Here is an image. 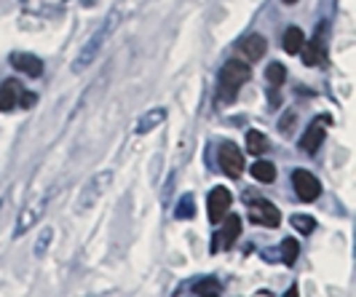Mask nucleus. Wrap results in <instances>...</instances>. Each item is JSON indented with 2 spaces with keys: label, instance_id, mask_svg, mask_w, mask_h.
Here are the masks:
<instances>
[{
  "label": "nucleus",
  "instance_id": "nucleus-4",
  "mask_svg": "<svg viewBox=\"0 0 356 297\" xmlns=\"http://www.w3.org/2000/svg\"><path fill=\"white\" fill-rule=\"evenodd\" d=\"M247 209H250V220L263 227H279L282 225V211L276 209L268 198L263 195H247Z\"/></svg>",
  "mask_w": 356,
  "mask_h": 297
},
{
  "label": "nucleus",
  "instance_id": "nucleus-25",
  "mask_svg": "<svg viewBox=\"0 0 356 297\" xmlns=\"http://www.w3.org/2000/svg\"><path fill=\"white\" fill-rule=\"evenodd\" d=\"M51 236H54V230L51 227H46L43 233H40V241H38V249H35V257H40L43 252H46V246L51 244Z\"/></svg>",
  "mask_w": 356,
  "mask_h": 297
},
{
  "label": "nucleus",
  "instance_id": "nucleus-14",
  "mask_svg": "<svg viewBox=\"0 0 356 297\" xmlns=\"http://www.w3.org/2000/svg\"><path fill=\"white\" fill-rule=\"evenodd\" d=\"M238 236H241V217L228 214V223H225V227H222V233H217V236H214V239H220V241H214L212 249H220V246H233Z\"/></svg>",
  "mask_w": 356,
  "mask_h": 297
},
{
  "label": "nucleus",
  "instance_id": "nucleus-19",
  "mask_svg": "<svg viewBox=\"0 0 356 297\" xmlns=\"http://www.w3.org/2000/svg\"><path fill=\"white\" fill-rule=\"evenodd\" d=\"M252 177H254L257 182H263V185H270V182L276 179V166H273L270 161H257V163L252 166Z\"/></svg>",
  "mask_w": 356,
  "mask_h": 297
},
{
  "label": "nucleus",
  "instance_id": "nucleus-22",
  "mask_svg": "<svg viewBox=\"0 0 356 297\" xmlns=\"http://www.w3.org/2000/svg\"><path fill=\"white\" fill-rule=\"evenodd\" d=\"M298 255H300L298 239H284V241H282V260H284L286 265H292V262L298 260Z\"/></svg>",
  "mask_w": 356,
  "mask_h": 297
},
{
  "label": "nucleus",
  "instance_id": "nucleus-20",
  "mask_svg": "<svg viewBox=\"0 0 356 297\" xmlns=\"http://www.w3.org/2000/svg\"><path fill=\"white\" fill-rule=\"evenodd\" d=\"M266 78H268V83H270V88H279L286 81V67L279 65V62H273L266 70Z\"/></svg>",
  "mask_w": 356,
  "mask_h": 297
},
{
  "label": "nucleus",
  "instance_id": "nucleus-21",
  "mask_svg": "<svg viewBox=\"0 0 356 297\" xmlns=\"http://www.w3.org/2000/svg\"><path fill=\"white\" fill-rule=\"evenodd\" d=\"M175 214H177L179 220H193V217H196V201H193L191 193H188L185 198H179L177 211H175Z\"/></svg>",
  "mask_w": 356,
  "mask_h": 297
},
{
  "label": "nucleus",
  "instance_id": "nucleus-3",
  "mask_svg": "<svg viewBox=\"0 0 356 297\" xmlns=\"http://www.w3.org/2000/svg\"><path fill=\"white\" fill-rule=\"evenodd\" d=\"M35 102V94H30L19 81H6L0 86V110L3 113H11V110H19V107H33Z\"/></svg>",
  "mask_w": 356,
  "mask_h": 297
},
{
  "label": "nucleus",
  "instance_id": "nucleus-7",
  "mask_svg": "<svg viewBox=\"0 0 356 297\" xmlns=\"http://www.w3.org/2000/svg\"><path fill=\"white\" fill-rule=\"evenodd\" d=\"M300 54H303L308 67L324 65V59H327V22H321V27L316 30V35L311 38V43H303Z\"/></svg>",
  "mask_w": 356,
  "mask_h": 297
},
{
  "label": "nucleus",
  "instance_id": "nucleus-9",
  "mask_svg": "<svg viewBox=\"0 0 356 297\" xmlns=\"http://www.w3.org/2000/svg\"><path fill=\"white\" fill-rule=\"evenodd\" d=\"M46 204H49V195H40L38 201H33V204H27L24 209L19 211L17 217V225H14V239H22L30 227L35 225L38 220L43 217V211H46Z\"/></svg>",
  "mask_w": 356,
  "mask_h": 297
},
{
  "label": "nucleus",
  "instance_id": "nucleus-2",
  "mask_svg": "<svg viewBox=\"0 0 356 297\" xmlns=\"http://www.w3.org/2000/svg\"><path fill=\"white\" fill-rule=\"evenodd\" d=\"M252 78V67L250 62H241V59H228L222 65V72H220V97L222 99H236L238 88L244 86Z\"/></svg>",
  "mask_w": 356,
  "mask_h": 297
},
{
  "label": "nucleus",
  "instance_id": "nucleus-24",
  "mask_svg": "<svg viewBox=\"0 0 356 297\" xmlns=\"http://www.w3.org/2000/svg\"><path fill=\"white\" fill-rule=\"evenodd\" d=\"M193 292H196V295H220L222 287L217 284V279H201L196 287H193Z\"/></svg>",
  "mask_w": 356,
  "mask_h": 297
},
{
  "label": "nucleus",
  "instance_id": "nucleus-26",
  "mask_svg": "<svg viewBox=\"0 0 356 297\" xmlns=\"http://www.w3.org/2000/svg\"><path fill=\"white\" fill-rule=\"evenodd\" d=\"M295 118H298V115H295L292 110H286L284 118H282V123H279V131H284V134H289V129L295 126Z\"/></svg>",
  "mask_w": 356,
  "mask_h": 297
},
{
  "label": "nucleus",
  "instance_id": "nucleus-8",
  "mask_svg": "<svg viewBox=\"0 0 356 297\" xmlns=\"http://www.w3.org/2000/svg\"><path fill=\"white\" fill-rule=\"evenodd\" d=\"M292 185H295L298 198H300V201H305V204L316 201V198L321 195V182L311 175L308 169H295V172H292Z\"/></svg>",
  "mask_w": 356,
  "mask_h": 297
},
{
  "label": "nucleus",
  "instance_id": "nucleus-16",
  "mask_svg": "<svg viewBox=\"0 0 356 297\" xmlns=\"http://www.w3.org/2000/svg\"><path fill=\"white\" fill-rule=\"evenodd\" d=\"M166 121V107H153V110H147L143 118L137 121V134H150L156 126H161V123Z\"/></svg>",
  "mask_w": 356,
  "mask_h": 297
},
{
  "label": "nucleus",
  "instance_id": "nucleus-11",
  "mask_svg": "<svg viewBox=\"0 0 356 297\" xmlns=\"http://www.w3.org/2000/svg\"><path fill=\"white\" fill-rule=\"evenodd\" d=\"M327 126H330V118H327V115H321V118H316V121L305 129V134L300 137V147H303L305 153H311V156H314V153L319 150L324 137H327Z\"/></svg>",
  "mask_w": 356,
  "mask_h": 297
},
{
  "label": "nucleus",
  "instance_id": "nucleus-18",
  "mask_svg": "<svg viewBox=\"0 0 356 297\" xmlns=\"http://www.w3.org/2000/svg\"><path fill=\"white\" fill-rule=\"evenodd\" d=\"M303 43H305V35H303V30L300 27H289L284 33V38H282V46H284V51L286 54H300V49H303Z\"/></svg>",
  "mask_w": 356,
  "mask_h": 297
},
{
  "label": "nucleus",
  "instance_id": "nucleus-17",
  "mask_svg": "<svg viewBox=\"0 0 356 297\" xmlns=\"http://www.w3.org/2000/svg\"><path fill=\"white\" fill-rule=\"evenodd\" d=\"M268 147H270V140L263 131H257V129L247 131V153L250 156H263V153H268Z\"/></svg>",
  "mask_w": 356,
  "mask_h": 297
},
{
  "label": "nucleus",
  "instance_id": "nucleus-6",
  "mask_svg": "<svg viewBox=\"0 0 356 297\" xmlns=\"http://www.w3.org/2000/svg\"><path fill=\"white\" fill-rule=\"evenodd\" d=\"M217 163H220L222 175H228L231 179H238V177L244 175V153H241L233 142H222V145H220Z\"/></svg>",
  "mask_w": 356,
  "mask_h": 297
},
{
  "label": "nucleus",
  "instance_id": "nucleus-15",
  "mask_svg": "<svg viewBox=\"0 0 356 297\" xmlns=\"http://www.w3.org/2000/svg\"><path fill=\"white\" fill-rule=\"evenodd\" d=\"M22 3H24V11L38 14V17H49V14L62 11L70 0H22Z\"/></svg>",
  "mask_w": 356,
  "mask_h": 297
},
{
  "label": "nucleus",
  "instance_id": "nucleus-5",
  "mask_svg": "<svg viewBox=\"0 0 356 297\" xmlns=\"http://www.w3.org/2000/svg\"><path fill=\"white\" fill-rule=\"evenodd\" d=\"M110 182H113V172H99V175L91 177L89 185L83 188L81 198H78V204H75V209H78V211L91 209V207H94V204L102 198V193L110 188Z\"/></svg>",
  "mask_w": 356,
  "mask_h": 297
},
{
  "label": "nucleus",
  "instance_id": "nucleus-28",
  "mask_svg": "<svg viewBox=\"0 0 356 297\" xmlns=\"http://www.w3.org/2000/svg\"><path fill=\"white\" fill-rule=\"evenodd\" d=\"M282 3H284V6H295V3H298V0H282Z\"/></svg>",
  "mask_w": 356,
  "mask_h": 297
},
{
  "label": "nucleus",
  "instance_id": "nucleus-23",
  "mask_svg": "<svg viewBox=\"0 0 356 297\" xmlns=\"http://www.w3.org/2000/svg\"><path fill=\"white\" fill-rule=\"evenodd\" d=\"M292 227L298 230V233H314V227H316V220L314 217H308V214H292Z\"/></svg>",
  "mask_w": 356,
  "mask_h": 297
},
{
  "label": "nucleus",
  "instance_id": "nucleus-27",
  "mask_svg": "<svg viewBox=\"0 0 356 297\" xmlns=\"http://www.w3.org/2000/svg\"><path fill=\"white\" fill-rule=\"evenodd\" d=\"M97 3H99V0H81V6H83V8H94Z\"/></svg>",
  "mask_w": 356,
  "mask_h": 297
},
{
  "label": "nucleus",
  "instance_id": "nucleus-1",
  "mask_svg": "<svg viewBox=\"0 0 356 297\" xmlns=\"http://www.w3.org/2000/svg\"><path fill=\"white\" fill-rule=\"evenodd\" d=\"M115 22H118V11H110V17L102 22V27L94 33V35L81 46V51H78V56L72 59V72H83L86 67H89L91 62L99 56V51H102V46H105V40L110 38V33L115 30Z\"/></svg>",
  "mask_w": 356,
  "mask_h": 297
},
{
  "label": "nucleus",
  "instance_id": "nucleus-13",
  "mask_svg": "<svg viewBox=\"0 0 356 297\" xmlns=\"http://www.w3.org/2000/svg\"><path fill=\"white\" fill-rule=\"evenodd\" d=\"M8 62L17 67L19 72H24V75H30V78H40L43 75V59L35 56V54H11L8 56Z\"/></svg>",
  "mask_w": 356,
  "mask_h": 297
},
{
  "label": "nucleus",
  "instance_id": "nucleus-12",
  "mask_svg": "<svg viewBox=\"0 0 356 297\" xmlns=\"http://www.w3.org/2000/svg\"><path fill=\"white\" fill-rule=\"evenodd\" d=\"M268 51V40L263 35H257V33H252V35L241 38L238 40V54L244 56V62H257V59H263Z\"/></svg>",
  "mask_w": 356,
  "mask_h": 297
},
{
  "label": "nucleus",
  "instance_id": "nucleus-10",
  "mask_svg": "<svg viewBox=\"0 0 356 297\" xmlns=\"http://www.w3.org/2000/svg\"><path fill=\"white\" fill-rule=\"evenodd\" d=\"M233 204V193L228 191V188H222V185H217V188H212V193H209V201H207V209H209V220H212L214 225L228 214V209H231Z\"/></svg>",
  "mask_w": 356,
  "mask_h": 297
}]
</instances>
